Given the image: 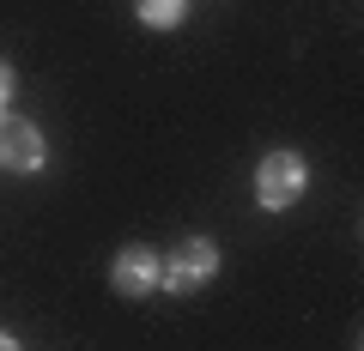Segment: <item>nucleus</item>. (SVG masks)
<instances>
[{"mask_svg":"<svg viewBox=\"0 0 364 351\" xmlns=\"http://www.w3.org/2000/svg\"><path fill=\"white\" fill-rule=\"evenodd\" d=\"M310 194V157L291 152V145H273L255 164V206L261 212H291Z\"/></svg>","mask_w":364,"mask_h":351,"instance_id":"f257e3e1","label":"nucleus"},{"mask_svg":"<svg viewBox=\"0 0 364 351\" xmlns=\"http://www.w3.org/2000/svg\"><path fill=\"white\" fill-rule=\"evenodd\" d=\"M219 267H225V255H219V243H213V236H182V243L158 260V291L188 297V291L213 285V279H219Z\"/></svg>","mask_w":364,"mask_h":351,"instance_id":"f03ea898","label":"nucleus"},{"mask_svg":"<svg viewBox=\"0 0 364 351\" xmlns=\"http://www.w3.org/2000/svg\"><path fill=\"white\" fill-rule=\"evenodd\" d=\"M49 164V140H43L37 121H25L18 109H0V169L13 176H37Z\"/></svg>","mask_w":364,"mask_h":351,"instance_id":"7ed1b4c3","label":"nucleus"},{"mask_svg":"<svg viewBox=\"0 0 364 351\" xmlns=\"http://www.w3.org/2000/svg\"><path fill=\"white\" fill-rule=\"evenodd\" d=\"M158 248L152 243H122L116 255H109V291H122V297H152L158 291Z\"/></svg>","mask_w":364,"mask_h":351,"instance_id":"20e7f679","label":"nucleus"},{"mask_svg":"<svg viewBox=\"0 0 364 351\" xmlns=\"http://www.w3.org/2000/svg\"><path fill=\"white\" fill-rule=\"evenodd\" d=\"M134 18L146 30H176L188 18V0H134Z\"/></svg>","mask_w":364,"mask_h":351,"instance_id":"39448f33","label":"nucleus"},{"mask_svg":"<svg viewBox=\"0 0 364 351\" xmlns=\"http://www.w3.org/2000/svg\"><path fill=\"white\" fill-rule=\"evenodd\" d=\"M13 97H18V73L13 61H0V109H13Z\"/></svg>","mask_w":364,"mask_h":351,"instance_id":"423d86ee","label":"nucleus"},{"mask_svg":"<svg viewBox=\"0 0 364 351\" xmlns=\"http://www.w3.org/2000/svg\"><path fill=\"white\" fill-rule=\"evenodd\" d=\"M0 351H25V345H18V339L6 333V327H0Z\"/></svg>","mask_w":364,"mask_h":351,"instance_id":"0eeeda50","label":"nucleus"}]
</instances>
